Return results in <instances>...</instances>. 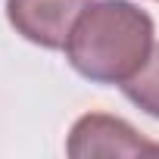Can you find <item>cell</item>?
Returning a JSON list of instances; mask_svg holds the SVG:
<instances>
[{
  "label": "cell",
  "mask_w": 159,
  "mask_h": 159,
  "mask_svg": "<svg viewBox=\"0 0 159 159\" xmlns=\"http://www.w3.org/2000/svg\"><path fill=\"white\" fill-rule=\"evenodd\" d=\"M153 19L131 0H94L78 16L69 41V66L94 84H125L153 50Z\"/></svg>",
  "instance_id": "obj_1"
},
{
  "label": "cell",
  "mask_w": 159,
  "mask_h": 159,
  "mask_svg": "<svg viewBox=\"0 0 159 159\" xmlns=\"http://www.w3.org/2000/svg\"><path fill=\"white\" fill-rule=\"evenodd\" d=\"M91 3L94 0H7V19L25 41L44 50H62Z\"/></svg>",
  "instance_id": "obj_2"
},
{
  "label": "cell",
  "mask_w": 159,
  "mask_h": 159,
  "mask_svg": "<svg viewBox=\"0 0 159 159\" xmlns=\"http://www.w3.org/2000/svg\"><path fill=\"white\" fill-rule=\"evenodd\" d=\"M66 153L72 159H91V156H150L159 153L156 143H147L134 125H128L119 116L106 112H88L81 116L66 140Z\"/></svg>",
  "instance_id": "obj_3"
},
{
  "label": "cell",
  "mask_w": 159,
  "mask_h": 159,
  "mask_svg": "<svg viewBox=\"0 0 159 159\" xmlns=\"http://www.w3.org/2000/svg\"><path fill=\"white\" fill-rule=\"evenodd\" d=\"M122 91L137 109H143L147 116L159 119V44H153L147 62L140 66V72L131 81L122 84Z\"/></svg>",
  "instance_id": "obj_4"
}]
</instances>
